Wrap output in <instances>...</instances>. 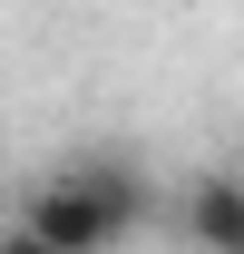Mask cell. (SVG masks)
Segmentation results:
<instances>
[{
    "label": "cell",
    "instance_id": "4",
    "mask_svg": "<svg viewBox=\"0 0 244 254\" xmlns=\"http://www.w3.org/2000/svg\"><path fill=\"white\" fill-rule=\"evenodd\" d=\"M235 176H244V166H235Z\"/></svg>",
    "mask_w": 244,
    "mask_h": 254
},
{
    "label": "cell",
    "instance_id": "2",
    "mask_svg": "<svg viewBox=\"0 0 244 254\" xmlns=\"http://www.w3.org/2000/svg\"><path fill=\"white\" fill-rule=\"evenodd\" d=\"M185 245L195 254H244V176L235 166H205L185 186Z\"/></svg>",
    "mask_w": 244,
    "mask_h": 254
},
{
    "label": "cell",
    "instance_id": "3",
    "mask_svg": "<svg viewBox=\"0 0 244 254\" xmlns=\"http://www.w3.org/2000/svg\"><path fill=\"white\" fill-rule=\"evenodd\" d=\"M0 254H49V245H39V235H30L20 215H0Z\"/></svg>",
    "mask_w": 244,
    "mask_h": 254
},
{
    "label": "cell",
    "instance_id": "1",
    "mask_svg": "<svg viewBox=\"0 0 244 254\" xmlns=\"http://www.w3.org/2000/svg\"><path fill=\"white\" fill-rule=\"evenodd\" d=\"M20 225H30L49 254H118L137 225H147V176L127 157H108V147H88V157L49 166L30 186V205H20Z\"/></svg>",
    "mask_w": 244,
    "mask_h": 254
}]
</instances>
